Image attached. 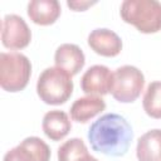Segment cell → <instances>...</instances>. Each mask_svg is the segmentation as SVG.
<instances>
[{"instance_id":"6da1fadb","label":"cell","mask_w":161,"mask_h":161,"mask_svg":"<svg viewBox=\"0 0 161 161\" xmlns=\"http://www.w3.org/2000/svg\"><path fill=\"white\" fill-rule=\"evenodd\" d=\"M87 137L93 151L106 156L119 157L127 153L133 132L123 116L106 113L91 125Z\"/></svg>"},{"instance_id":"7a4b0ae2","label":"cell","mask_w":161,"mask_h":161,"mask_svg":"<svg viewBox=\"0 0 161 161\" xmlns=\"http://www.w3.org/2000/svg\"><path fill=\"white\" fill-rule=\"evenodd\" d=\"M119 15L140 33L153 34L161 30V3L156 0H125Z\"/></svg>"},{"instance_id":"3957f363","label":"cell","mask_w":161,"mask_h":161,"mask_svg":"<svg viewBox=\"0 0 161 161\" xmlns=\"http://www.w3.org/2000/svg\"><path fill=\"white\" fill-rule=\"evenodd\" d=\"M36 93L47 104H63L73 93L72 75L58 67H49L44 69L38 78Z\"/></svg>"},{"instance_id":"277c9868","label":"cell","mask_w":161,"mask_h":161,"mask_svg":"<svg viewBox=\"0 0 161 161\" xmlns=\"http://www.w3.org/2000/svg\"><path fill=\"white\" fill-rule=\"evenodd\" d=\"M31 75V63L26 55L16 52L0 54V86L6 92L23 91Z\"/></svg>"},{"instance_id":"5b68a950","label":"cell","mask_w":161,"mask_h":161,"mask_svg":"<svg viewBox=\"0 0 161 161\" xmlns=\"http://www.w3.org/2000/svg\"><path fill=\"white\" fill-rule=\"evenodd\" d=\"M145 86L143 73L133 65H122L113 72V86L111 94L121 103L135 102Z\"/></svg>"},{"instance_id":"8992f818","label":"cell","mask_w":161,"mask_h":161,"mask_svg":"<svg viewBox=\"0 0 161 161\" xmlns=\"http://www.w3.org/2000/svg\"><path fill=\"white\" fill-rule=\"evenodd\" d=\"M31 31L25 20L16 14H8L1 23V43L8 49H23L29 45Z\"/></svg>"},{"instance_id":"52a82bcc","label":"cell","mask_w":161,"mask_h":161,"mask_svg":"<svg viewBox=\"0 0 161 161\" xmlns=\"http://www.w3.org/2000/svg\"><path fill=\"white\" fill-rule=\"evenodd\" d=\"M50 148L39 137L24 138L18 146L9 150L3 161H49Z\"/></svg>"},{"instance_id":"ba28073f","label":"cell","mask_w":161,"mask_h":161,"mask_svg":"<svg viewBox=\"0 0 161 161\" xmlns=\"http://www.w3.org/2000/svg\"><path fill=\"white\" fill-rule=\"evenodd\" d=\"M113 86V72L106 65L89 67L80 78V88L88 96H104L111 93Z\"/></svg>"},{"instance_id":"9c48e42d","label":"cell","mask_w":161,"mask_h":161,"mask_svg":"<svg viewBox=\"0 0 161 161\" xmlns=\"http://www.w3.org/2000/svg\"><path fill=\"white\" fill-rule=\"evenodd\" d=\"M88 45L102 57H116L122 50V40L117 33L106 28H98L89 33Z\"/></svg>"},{"instance_id":"30bf717a","label":"cell","mask_w":161,"mask_h":161,"mask_svg":"<svg viewBox=\"0 0 161 161\" xmlns=\"http://www.w3.org/2000/svg\"><path fill=\"white\" fill-rule=\"evenodd\" d=\"M54 63L55 67L64 69L73 77L78 74L84 67L86 57L83 50L78 45L65 43L57 48L54 54Z\"/></svg>"},{"instance_id":"8fae6325","label":"cell","mask_w":161,"mask_h":161,"mask_svg":"<svg viewBox=\"0 0 161 161\" xmlns=\"http://www.w3.org/2000/svg\"><path fill=\"white\" fill-rule=\"evenodd\" d=\"M60 4L57 0H33L28 4V16L34 24L52 25L60 15Z\"/></svg>"},{"instance_id":"7c38bea8","label":"cell","mask_w":161,"mask_h":161,"mask_svg":"<svg viewBox=\"0 0 161 161\" xmlns=\"http://www.w3.org/2000/svg\"><path fill=\"white\" fill-rule=\"evenodd\" d=\"M106 109V102L98 96H86L75 99L70 106V117L73 121L86 123Z\"/></svg>"},{"instance_id":"4fadbf2b","label":"cell","mask_w":161,"mask_h":161,"mask_svg":"<svg viewBox=\"0 0 161 161\" xmlns=\"http://www.w3.org/2000/svg\"><path fill=\"white\" fill-rule=\"evenodd\" d=\"M42 128L48 138L52 141H60L69 133L72 123L64 111L53 109L44 114Z\"/></svg>"},{"instance_id":"5bb4252c","label":"cell","mask_w":161,"mask_h":161,"mask_svg":"<svg viewBox=\"0 0 161 161\" xmlns=\"http://www.w3.org/2000/svg\"><path fill=\"white\" fill-rule=\"evenodd\" d=\"M138 161H161V130L155 128L143 133L136 147Z\"/></svg>"},{"instance_id":"9a60e30c","label":"cell","mask_w":161,"mask_h":161,"mask_svg":"<svg viewBox=\"0 0 161 161\" xmlns=\"http://www.w3.org/2000/svg\"><path fill=\"white\" fill-rule=\"evenodd\" d=\"M142 107L147 116L151 118H161V82H151L143 94Z\"/></svg>"},{"instance_id":"2e32d148","label":"cell","mask_w":161,"mask_h":161,"mask_svg":"<svg viewBox=\"0 0 161 161\" xmlns=\"http://www.w3.org/2000/svg\"><path fill=\"white\" fill-rule=\"evenodd\" d=\"M87 156H89L88 148L78 137L65 141L58 148V161H82Z\"/></svg>"},{"instance_id":"e0dca14e","label":"cell","mask_w":161,"mask_h":161,"mask_svg":"<svg viewBox=\"0 0 161 161\" xmlns=\"http://www.w3.org/2000/svg\"><path fill=\"white\" fill-rule=\"evenodd\" d=\"M94 4L96 1H67L68 8H70L73 11H84Z\"/></svg>"},{"instance_id":"ac0fdd59","label":"cell","mask_w":161,"mask_h":161,"mask_svg":"<svg viewBox=\"0 0 161 161\" xmlns=\"http://www.w3.org/2000/svg\"><path fill=\"white\" fill-rule=\"evenodd\" d=\"M82 161H98V160H97L96 157H93V156L89 155V156H87V157H86L84 160H82Z\"/></svg>"}]
</instances>
